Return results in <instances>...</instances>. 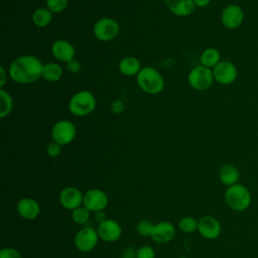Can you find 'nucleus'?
Listing matches in <instances>:
<instances>
[{"label": "nucleus", "mask_w": 258, "mask_h": 258, "mask_svg": "<svg viewBox=\"0 0 258 258\" xmlns=\"http://www.w3.org/2000/svg\"><path fill=\"white\" fill-rule=\"evenodd\" d=\"M43 63L32 54H24L16 57L10 64L8 74L12 81L19 85H27L42 78Z\"/></svg>", "instance_id": "1"}, {"label": "nucleus", "mask_w": 258, "mask_h": 258, "mask_svg": "<svg viewBox=\"0 0 258 258\" xmlns=\"http://www.w3.org/2000/svg\"><path fill=\"white\" fill-rule=\"evenodd\" d=\"M224 200L230 210L234 212H244L251 206L252 195L246 185L238 182L227 187Z\"/></svg>", "instance_id": "2"}, {"label": "nucleus", "mask_w": 258, "mask_h": 258, "mask_svg": "<svg viewBox=\"0 0 258 258\" xmlns=\"http://www.w3.org/2000/svg\"><path fill=\"white\" fill-rule=\"evenodd\" d=\"M138 87L148 95H157L164 88L162 75L153 67H143L136 76Z\"/></svg>", "instance_id": "3"}, {"label": "nucleus", "mask_w": 258, "mask_h": 258, "mask_svg": "<svg viewBox=\"0 0 258 258\" xmlns=\"http://www.w3.org/2000/svg\"><path fill=\"white\" fill-rule=\"evenodd\" d=\"M97 105L95 96L87 90L79 91L72 96L69 102V111L77 116L84 117L91 114Z\"/></svg>", "instance_id": "4"}, {"label": "nucleus", "mask_w": 258, "mask_h": 258, "mask_svg": "<svg viewBox=\"0 0 258 258\" xmlns=\"http://www.w3.org/2000/svg\"><path fill=\"white\" fill-rule=\"evenodd\" d=\"M213 70L204 66H198L194 68L187 76V82L189 86L197 91H206L210 89L214 83Z\"/></svg>", "instance_id": "5"}, {"label": "nucleus", "mask_w": 258, "mask_h": 258, "mask_svg": "<svg viewBox=\"0 0 258 258\" xmlns=\"http://www.w3.org/2000/svg\"><path fill=\"white\" fill-rule=\"evenodd\" d=\"M99 239L100 237L98 231L95 228L85 226L81 228L75 235L74 243L80 252L89 253L97 247Z\"/></svg>", "instance_id": "6"}, {"label": "nucleus", "mask_w": 258, "mask_h": 258, "mask_svg": "<svg viewBox=\"0 0 258 258\" xmlns=\"http://www.w3.org/2000/svg\"><path fill=\"white\" fill-rule=\"evenodd\" d=\"M119 23L111 17L100 18L93 26L94 36L100 41H110L114 39L119 34Z\"/></svg>", "instance_id": "7"}, {"label": "nucleus", "mask_w": 258, "mask_h": 258, "mask_svg": "<svg viewBox=\"0 0 258 258\" xmlns=\"http://www.w3.org/2000/svg\"><path fill=\"white\" fill-rule=\"evenodd\" d=\"M52 141L59 145H68L74 141L77 135L75 124L70 120H59L53 124L51 128Z\"/></svg>", "instance_id": "8"}, {"label": "nucleus", "mask_w": 258, "mask_h": 258, "mask_svg": "<svg viewBox=\"0 0 258 258\" xmlns=\"http://www.w3.org/2000/svg\"><path fill=\"white\" fill-rule=\"evenodd\" d=\"M109 204L107 194L100 188H91L84 194L83 206L91 213L104 211Z\"/></svg>", "instance_id": "9"}, {"label": "nucleus", "mask_w": 258, "mask_h": 258, "mask_svg": "<svg viewBox=\"0 0 258 258\" xmlns=\"http://www.w3.org/2000/svg\"><path fill=\"white\" fill-rule=\"evenodd\" d=\"M214 79L221 85L228 86L233 84L238 77V70L236 66L229 60H221L213 69Z\"/></svg>", "instance_id": "10"}, {"label": "nucleus", "mask_w": 258, "mask_h": 258, "mask_svg": "<svg viewBox=\"0 0 258 258\" xmlns=\"http://www.w3.org/2000/svg\"><path fill=\"white\" fill-rule=\"evenodd\" d=\"M198 232L207 240H215L221 235L222 226L217 218L211 215H206L199 219Z\"/></svg>", "instance_id": "11"}, {"label": "nucleus", "mask_w": 258, "mask_h": 258, "mask_svg": "<svg viewBox=\"0 0 258 258\" xmlns=\"http://www.w3.org/2000/svg\"><path fill=\"white\" fill-rule=\"evenodd\" d=\"M244 20V11L238 4H229L222 10L221 21L226 28L236 29Z\"/></svg>", "instance_id": "12"}, {"label": "nucleus", "mask_w": 258, "mask_h": 258, "mask_svg": "<svg viewBox=\"0 0 258 258\" xmlns=\"http://www.w3.org/2000/svg\"><path fill=\"white\" fill-rule=\"evenodd\" d=\"M84 194L75 186H67L62 188L58 195V201L62 208L74 211L83 206Z\"/></svg>", "instance_id": "13"}, {"label": "nucleus", "mask_w": 258, "mask_h": 258, "mask_svg": "<svg viewBox=\"0 0 258 258\" xmlns=\"http://www.w3.org/2000/svg\"><path fill=\"white\" fill-rule=\"evenodd\" d=\"M97 231L100 239L108 243L116 242L122 235L121 225L113 219H106L100 223L98 225Z\"/></svg>", "instance_id": "14"}, {"label": "nucleus", "mask_w": 258, "mask_h": 258, "mask_svg": "<svg viewBox=\"0 0 258 258\" xmlns=\"http://www.w3.org/2000/svg\"><path fill=\"white\" fill-rule=\"evenodd\" d=\"M175 236V227L171 222L161 221L154 225L151 239L157 244H166Z\"/></svg>", "instance_id": "15"}, {"label": "nucleus", "mask_w": 258, "mask_h": 258, "mask_svg": "<svg viewBox=\"0 0 258 258\" xmlns=\"http://www.w3.org/2000/svg\"><path fill=\"white\" fill-rule=\"evenodd\" d=\"M18 215L27 221L35 220L40 214V206L38 202L32 198H22L16 205Z\"/></svg>", "instance_id": "16"}, {"label": "nucleus", "mask_w": 258, "mask_h": 258, "mask_svg": "<svg viewBox=\"0 0 258 258\" xmlns=\"http://www.w3.org/2000/svg\"><path fill=\"white\" fill-rule=\"evenodd\" d=\"M51 53L55 59L67 63L75 58L76 49L70 41L57 39L51 44Z\"/></svg>", "instance_id": "17"}, {"label": "nucleus", "mask_w": 258, "mask_h": 258, "mask_svg": "<svg viewBox=\"0 0 258 258\" xmlns=\"http://www.w3.org/2000/svg\"><path fill=\"white\" fill-rule=\"evenodd\" d=\"M164 3L172 14L179 17L190 15L196 8L194 0H164Z\"/></svg>", "instance_id": "18"}, {"label": "nucleus", "mask_w": 258, "mask_h": 258, "mask_svg": "<svg viewBox=\"0 0 258 258\" xmlns=\"http://www.w3.org/2000/svg\"><path fill=\"white\" fill-rule=\"evenodd\" d=\"M240 178V172L239 169L231 163H226L221 166L219 170V179L220 181L228 186L234 185L238 183V180Z\"/></svg>", "instance_id": "19"}, {"label": "nucleus", "mask_w": 258, "mask_h": 258, "mask_svg": "<svg viewBox=\"0 0 258 258\" xmlns=\"http://www.w3.org/2000/svg\"><path fill=\"white\" fill-rule=\"evenodd\" d=\"M141 69V63L135 56H125L118 63L119 72L126 77L137 76Z\"/></svg>", "instance_id": "20"}, {"label": "nucleus", "mask_w": 258, "mask_h": 258, "mask_svg": "<svg viewBox=\"0 0 258 258\" xmlns=\"http://www.w3.org/2000/svg\"><path fill=\"white\" fill-rule=\"evenodd\" d=\"M200 61L201 64L206 68L214 69L221 61V53L215 47H207L202 51Z\"/></svg>", "instance_id": "21"}, {"label": "nucleus", "mask_w": 258, "mask_h": 258, "mask_svg": "<svg viewBox=\"0 0 258 258\" xmlns=\"http://www.w3.org/2000/svg\"><path fill=\"white\" fill-rule=\"evenodd\" d=\"M52 12L46 7H39L32 13V22L39 28L46 27L52 20Z\"/></svg>", "instance_id": "22"}, {"label": "nucleus", "mask_w": 258, "mask_h": 258, "mask_svg": "<svg viewBox=\"0 0 258 258\" xmlns=\"http://www.w3.org/2000/svg\"><path fill=\"white\" fill-rule=\"evenodd\" d=\"M62 68L57 62H47L43 64L42 78L47 82H57L62 77Z\"/></svg>", "instance_id": "23"}, {"label": "nucleus", "mask_w": 258, "mask_h": 258, "mask_svg": "<svg viewBox=\"0 0 258 258\" xmlns=\"http://www.w3.org/2000/svg\"><path fill=\"white\" fill-rule=\"evenodd\" d=\"M13 109V99L9 92L0 89V118H5Z\"/></svg>", "instance_id": "24"}, {"label": "nucleus", "mask_w": 258, "mask_h": 258, "mask_svg": "<svg viewBox=\"0 0 258 258\" xmlns=\"http://www.w3.org/2000/svg\"><path fill=\"white\" fill-rule=\"evenodd\" d=\"M198 224L199 220H196L191 216H186L180 219L178 222V229L185 234H190L194 233L195 231H198Z\"/></svg>", "instance_id": "25"}, {"label": "nucleus", "mask_w": 258, "mask_h": 258, "mask_svg": "<svg viewBox=\"0 0 258 258\" xmlns=\"http://www.w3.org/2000/svg\"><path fill=\"white\" fill-rule=\"evenodd\" d=\"M90 211H88L84 206H81L72 211V220L78 225H86L90 220Z\"/></svg>", "instance_id": "26"}, {"label": "nucleus", "mask_w": 258, "mask_h": 258, "mask_svg": "<svg viewBox=\"0 0 258 258\" xmlns=\"http://www.w3.org/2000/svg\"><path fill=\"white\" fill-rule=\"evenodd\" d=\"M154 225L149 220H141L136 225V231L142 237H151Z\"/></svg>", "instance_id": "27"}, {"label": "nucleus", "mask_w": 258, "mask_h": 258, "mask_svg": "<svg viewBox=\"0 0 258 258\" xmlns=\"http://www.w3.org/2000/svg\"><path fill=\"white\" fill-rule=\"evenodd\" d=\"M69 0H45L46 8L52 13H60L68 7Z\"/></svg>", "instance_id": "28"}, {"label": "nucleus", "mask_w": 258, "mask_h": 258, "mask_svg": "<svg viewBox=\"0 0 258 258\" xmlns=\"http://www.w3.org/2000/svg\"><path fill=\"white\" fill-rule=\"evenodd\" d=\"M137 258H155V251L149 245L141 246L137 249Z\"/></svg>", "instance_id": "29"}, {"label": "nucleus", "mask_w": 258, "mask_h": 258, "mask_svg": "<svg viewBox=\"0 0 258 258\" xmlns=\"http://www.w3.org/2000/svg\"><path fill=\"white\" fill-rule=\"evenodd\" d=\"M0 258H22V255L15 248L5 247L0 251Z\"/></svg>", "instance_id": "30"}, {"label": "nucleus", "mask_w": 258, "mask_h": 258, "mask_svg": "<svg viewBox=\"0 0 258 258\" xmlns=\"http://www.w3.org/2000/svg\"><path fill=\"white\" fill-rule=\"evenodd\" d=\"M60 152H61V145H59L58 143H56L54 141L50 142L46 146V153L50 157H56L60 154Z\"/></svg>", "instance_id": "31"}, {"label": "nucleus", "mask_w": 258, "mask_h": 258, "mask_svg": "<svg viewBox=\"0 0 258 258\" xmlns=\"http://www.w3.org/2000/svg\"><path fill=\"white\" fill-rule=\"evenodd\" d=\"M66 68L71 74H77L81 71V63L74 58L66 63Z\"/></svg>", "instance_id": "32"}, {"label": "nucleus", "mask_w": 258, "mask_h": 258, "mask_svg": "<svg viewBox=\"0 0 258 258\" xmlns=\"http://www.w3.org/2000/svg\"><path fill=\"white\" fill-rule=\"evenodd\" d=\"M122 258H137V249L132 246L126 247L122 252Z\"/></svg>", "instance_id": "33"}, {"label": "nucleus", "mask_w": 258, "mask_h": 258, "mask_svg": "<svg viewBox=\"0 0 258 258\" xmlns=\"http://www.w3.org/2000/svg\"><path fill=\"white\" fill-rule=\"evenodd\" d=\"M6 80H7V73L4 69V67H0V87L2 88L5 84H6Z\"/></svg>", "instance_id": "34"}, {"label": "nucleus", "mask_w": 258, "mask_h": 258, "mask_svg": "<svg viewBox=\"0 0 258 258\" xmlns=\"http://www.w3.org/2000/svg\"><path fill=\"white\" fill-rule=\"evenodd\" d=\"M124 108V105L123 103L119 102V101H115L113 104H112V111L115 112V113H119L123 110Z\"/></svg>", "instance_id": "35"}, {"label": "nucleus", "mask_w": 258, "mask_h": 258, "mask_svg": "<svg viewBox=\"0 0 258 258\" xmlns=\"http://www.w3.org/2000/svg\"><path fill=\"white\" fill-rule=\"evenodd\" d=\"M95 220L100 223H102L103 221L106 220V214L104 213V211H101V212H97L95 213Z\"/></svg>", "instance_id": "36"}, {"label": "nucleus", "mask_w": 258, "mask_h": 258, "mask_svg": "<svg viewBox=\"0 0 258 258\" xmlns=\"http://www.w3.org/2000/svg\"><path fill=\"white\" fill-rule=\"evenodd\" d=\"M211 1H212V0H194V3H195V5H196V7H201V8H203V7L208 6Z\"/></svg>", "instance_id": "37"}]
</instances>
